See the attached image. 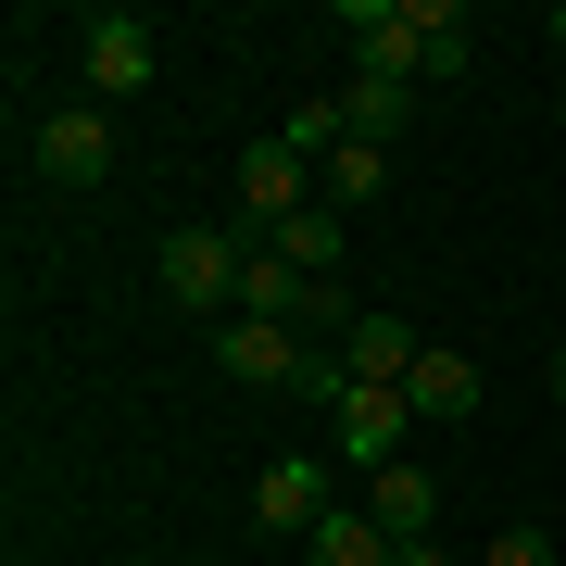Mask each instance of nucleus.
I'll use <instances>...</instances> for the list:
<instances>
[{"mask_svg":"<svg viewBox=\"0 0 566 566\" xmlns=\"http://www.w3.org/2000/svg\"><path fill=\"white\" fill-rule=\"evenodd\" d=\"M340 39H353V76H403V88L465 76V13L453 0H340Z\"/></svg>","mask_w":566,"mask_h":566,"instance_id":"nucleus-1","label":"nucleus"},{"mask_svg":"<svg viewBox=\"0 0 566 566\" xmlns=\"http://www.w3.org/2000/svg\"><path fill=\"white\" fill-rule=\"evenodd\" d=\"M240 264H252V240H227V227H164L151 277H164V303H189V315H240Z\"/></svg>","mask_w":566,"mask_h":566,"instance_id":"nucleus-2","label":"nucleus"},{"mask_svg":"<svg viewBox=\"0 0 566 566\" xmlns=\"http://www.w3.org/2000/svg\"><path fill=\"white\" fill-rule=\"evenodd\" d=\"M25 151H39L51 189H102V177H114V114H102V102H63V114H39Z\"/></svg>","mask_w":566,"mask_h":566,"instance_id":"nucleus-3","label":"nucleus"},{"mask_svg":"<svg viewBox=\"0 0 566 566\" xmlns=\"http://www.w3.org/2000/svg\"><path fill=\"white\" fill-rule=\"evenodd\" d=\"M403 441H416V403H403V390H340V416H327V453H353L365 465V479H378V465H403Z\"/></svg>","mask_w":566,"mask_h":566,"instance_id":"nucleus-4","label":"nucleus"},{"mask_svg":"<svg viewBox=\"0 0 566 566\" xmlns=\"http://www.w3.org/2000/svg\"><path fill=\"white\" fill-rule=\"evenodd\" d=\"M164 76V51H151V25L139 13H88V102H139V88Z\"/></svg>","mask_w":566,"mask_h":566,"instance_id":"nucleus-5","label":"nucleus"},{"mask_svg":"<svg viewBox=\"0 0 566 566\" xmlns=\"http://www.w3.org/2000/svg\"><path fill=\"white\" fill-rule=\"evenodd\" d=\"M403 403H416V428H465L491 403V365L479 353H453V340H428L416 353V378H403Z\"/></svg>","mask_w":566,"mask_h":566,"instance_id":"nucleus-6","label":"nucleus"},{"mask_svg":"<svg viewBox=\"0 0 566 566\" xmlns=\"http://www.w3.org/2000/svg\"><path fill=\"white\" fill-rule=\"evenodd\" d=\"M303 353H327V340H290V327H264V315H227V340H214L227 390H290V378H303Z\"/></svg>","mask_w":566,"mask_h":566,"instance_id":"nucleus-7","label":"nucleus"},{"mask_svg":"<svg viewBox=\"0 0 566 566\" xmlns=\"http://www.w3.org/2000/svg\"><path fill=\"white\" fill-rule=\"evenodd\" d=\"M303 202H315V164L290 151V139H264V151L240 164V214H252V240H277V227L303 214Z\"/></svg>","mask_w":566,"mask_h":566,"instance_id":"nucleus-8","label":"nucleus"},{"mask_svg":"<svg viewBox=\"0 0 566 566\" xmlns=\"http://www.w3.org/2000/svg\"><path fill=\"white\" fill-rule=\"evenodd\" d=\"M252 516L290 528V542H315V528H327V465H315V453H277V465L252 479Z\"/></svg>","mask_w":566,"mask_h":566,"instance_id":"nucleus-9","label":"nucleus"},{"mask_svg":"<svg viewBox=\"0 0 566 566\" xmlns=\"http://www.w3.org/2000/svg\"><path fill=\"white\" fill-rule=\"evenodd\" d=\"M365 516H378L390 542H428V528H441V479H428L416 453H403V465H378V479H365Z\"/></svg>","mask_w":566,"mask_h":566,"instance_id":"nucleus-10","label":"nucleus"},{"mask_svg":"<svg viewBox=\"0 0 566 566\" xmlns=\"http://www.w3.org/2000/svg\"><path fill=\"white\" fill-rule=\"evenodd\" d=\"M327 102H340V126H353L365 151H390V139L416 126V88H403V76H340Z\"/></svg>","mask_w":566,"mask_h":566,"instance_id":"nucleus-11","label":"nucleus"},{"mask_svg":"<svg viewBox=\"0 0 566 566\" xmlns=\"http://www.w3.org/2000/svg\"><path fill=\"white\" fill-rule=\"evenodd\" d=\"M416 353H428V340H416L403 315H353V340H340V365H353L365 390H403V378H416Z\"/></svg>","mask_w":566,"mask_h":566,"instance_id":"nucleus-12","label":"nucleus"},{"mask_svg":"<svg viewBox=\"0 0 566 566\" xmlns=\"http://www.w3.org/2000/svg\"><path fill=\"white\" fill-rule=\"evenodd\" d=\"M264 252H277V264H303V277H340V202H327V189H315V202L290 214V227H277V240H264Z\"/></svg>","mask_w":566,"mask_h":566,"instance_id":"nucleus-13","label":"nucleus"},{"mask_svg":"<svg viewBox=\"0 0 566 566\" xmlns=\"http://www.w3.org/2000/svg\"><path fill=\"white\" fill-rule=\"evenodd\" d=\"M390 554H403V542H390L365 504H327V528H315V554H303V566H390Z\"/></svg>","mask_w":566,"mask_h":566,"instance_id":"nucleus-14","label":"nucleus"},{"mask_svg":"<svg viewBox=\"0 0 566 566\" xmlns=\"http://www.w3.org/2000/svg\"><path fill=\"white\" fill-rule=\"evenodd\" d=\"M315 177H327V202H340V214H365V202H378V189H390V151H365V139H340V151L315 164Z\"/></svg>","mask_w":566,"mask_h":566,"instance_id":"nucleus-15","label":"nucleus"},{"mask_svg":"<svg viewBox=\"0 0 566 566\" xmlns=\"http://www.w3.org/2000/svg\"><path fill=\"white\" fill-rule=\"evenodd\" d=\"M277 139H290V151H303V164H327V151H340V139H353V126H340V102H303V114H290V126H277Z\"/></svg>","mask_w":566,"mask_h":566,"instance_id":"nucleus-16","label":"nucleus"},{"mask_svg":"<svg viewBox=\"0 0 566 566\" xmlns=\"http://www.w3.org/2000/svg\"><path fill=\"white\" fill-rule=\"evenodd\" d=\"M290 390H303V403H327V416H340V390H353V365H340V340H327V353H303V378H290Z\"/></svg>","mask_w":566,"mask_h":566,"instance_id":"nucleus-17","label":"nucleus"},{"mask_svg":"<svg viewBox=\"0 0 566 566\" xmlns=\"http://www.w3.org/2000/svg\"><path fill=\"white\" fill-rule=\"evenodd\" d=\"M479 566H554V542H542V528H504V542H491Z\"/></svg>","mask_w":566,"mask_h":566,"instance_id":"nucleus-18","label":"nucleus"},{"mask_svg":"<svg viewBox=\"0 0 566 566\" xmlns=\"http://www.w3.org/2000/svg\"><path fill=\"white\" fill-rule=\"evenodd\" d=\"M542 39H554V51H566V0H554V13H542Z\"/></svg>","mask_w":566,"mask_h":566,"instance_id":"nucleus-19","label":"nucleus"},{"mask_svg":"<svg viewBox=\"0 0 566 566\" xmlns=\"http://www.w3.org/2000/svg\"><path fill=\"white\" fill-rule=\"evenodd\" d=\"M390 566H441V554H428V542H403V554H390Z\"/></svg>","mask_w":566,"mask_h":566,"instance_id":"nucleus-20","label":"nucleus"},{"mask_svg":"<svg viewBox=\"0 0 566 566\" xmlns=\"http://www.w3.org/2000/svg\"><path fill=\"white\" fill-rule=\"evenodd\" d=\"M554 403H566V353H554Z\"/></svg>","mask_w":566,"mask_h":566,"instance_id":"nucleus-21","label":"nucleus"}]
</instances>
